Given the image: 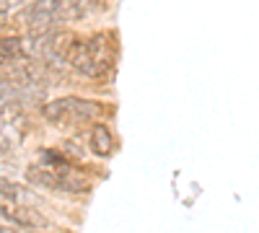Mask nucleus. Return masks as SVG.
<instances>
[{
  "label": "nucleus",
  "mask_w": 259,
  "mask_h": 233,
  "mask_svg": "<svg viewBox=\"0 0 259 233\" xmlns=\"http://www.w3.org/2000/svg\"><path fill=\"white\" fill-rule=\"evenodd\" d=\"M114 41L112 34L96 36H68L62 50V62L85 78H104L114 68Z\"/></svg>",
  "instance_id": "obj_1"
},
{
  "label": "nucleus",
  "mask_w": 259,
  "mask_h": 233,
  "mask_svg": "<svg viewBox=\"0 0 259 233\" xmlns=\"http://www.w3.org/2000/svg\"><path fill=\"white\" fill-rule=\"evenodd\" d=\"M41 163H34L26 168V181L52 192H89L91 176L83 174L78 166H73L60 153H41Z\"/></svg>",
  "instance_id": "obj_2"
},
{
  "label": "nucleus",
  "mask_w": 259,
  "mask_h": 233,
  "mask_svg": "<svg viewBox=\"0 0 259 233\" xmlns=\"http://www.w3.org/2000/svg\"><path fill=\"white\" fill-rule=\"evenodd\" d=\"M41 114L55 127H83L85 122H94L101 114V104L83 96H62L47 101L41 107Z\"/></svg>",
  "instance_id": "obj_3"
},
{
  "label": "nucleus",
  "mask_w": 259,
  "mask_h": 233,
  "mask_svg": "<svg viewBox=\"0 0 259 233\" xmlns=\"http://www.w3.org/2000/svg\"><path fill=\"white\" fill-rule=\"evenodd\" d=\"M91 8V0H52V21L68 24V21H80Z\"/></svg>",
  "instance_id": "obj_4"
},
{
  "label": "nucleus",
  "mask_w": 259,
  "mask_h": 233,
  "mask_svg": "<svg viewBox=\"0 0 259 233\" xmlns=\"http://www.w3.org/2000/svg\"><path fill=\"white\" fill-rule=\"evenodd\" d=\"M89 145H91V151L96 156L106 158V156L114 153V135L109 132V127H106V124H94L91 135H89Z\"/></svg>",
  "instance_id": "obj_5"
},
{
  "label": "nucleus",
  "mask_w": 259,
  "mask_h": 233,
  "mask_svg": "<svg viewBox=\"0 0 259 233\" xmlns=\"http://www.w3.org/2000/svg\"><path fill=\"white\" fill-rule=\"evenodd\" d=\"M0 233H31V230L18 228V225H11V223H0Z\"/></svg>",
  "instance_id": "obj_6"
},
{
  "label": "nucleus",
  "mask_w": 259,
  "mask_h": 233,
  "mask_svg": "<svg viewBox=\"0 0 259 233\" xmlns=\"http://www.w3.org/2000/svg\"><path fill=\"white\" fill-rule=\"evenodd\" d=\"M0 156H3V151H0Z\"/></svg>",
  "instance_id": "obj_7"
}]
</instances>
